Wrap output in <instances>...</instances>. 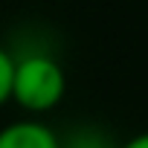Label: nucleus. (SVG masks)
I'll return each instance as SVG.
<instances>
[{
    "label": "nucleus",
    "instance_id": "7ed1b4c3",
    "mask_svg": "<svg viewBox=\"0 0 148 148\" xmlns=\"http://www.w3.org/2000/svg\"><path fill=\"white\" fill-rule=\"evenodd\" d=\"M58 142H61V148H116L110 142V136L96 128H76L67 139L58 136Z\"/></svg>",
    "mask_w": 148,
    "mask_h": 148
},
{
    "label": "nucleus",
    "instance_id": "f03ea898",
    "mask_svg": "<svg viewBox=\"0 0 148 148\" xmlns=\"http://www.w3.org/2000/svg\"><path fill=\"white\" fill-rule=\"evenodd\" d=\"M0 148H61L58 134L38 119H21L0 128Z\"/></svg>",
    "mask_w": 148,
    "mask_h": 148
},
{
    "label": "nucleus",
    "instance_id": "39448f33",
    "mask_svg": "<svg viewBox=\"0 0 148 148\" xmlns=\"http://www.w3.org/2000/svg\"><path fill=\"white\" fill-rule=\"evenodd\" d=\"M119 148H148V131H145V134L131 136V139H128V142H122Z\"/></svg>",
    "mask_w": 148,
    "mask_h": 148
},
{
    "label": "nucleus",
    "instance_id": "f257e3e1",
    "mask_svg": "<svg viewBox=\"0 0 148 148\" xmlns=\"http://www.w3.org/2000/svg\"><path fill=\"white\" fill-rule=\"evenodd\" d=\"M64 93H67V76H64V67L52 55L32 52L15 58L12 102H18L23 110L47 113L64 99Z\"/></svg>",
    "mask_w": 148,
    "mask_h": 148
},
{
    "label": "nucleus",
    "instance_id": "20e7f679",
    "mask_svg": "<svg viewBox=\"0 0 148 148\" xmlns=\"http://www.w3.org/2000/svg\"><path fill=\"white\" fill-rule=\"evenodd\" d=\"M12 76H15V58L0 47V105L12 99Z\"/></svg>",
    "mask_w": 148,
    "mask_h": 148
}]
</instances>
